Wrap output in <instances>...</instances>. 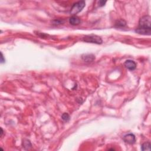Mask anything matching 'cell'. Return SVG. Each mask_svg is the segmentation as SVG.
I'll use <instances>...</instances> for the list:
<instances>
[{"label": "cell", "instance_id": "1", "mask_svg": "<svg viewBox=\"0 0 151 151\" xmlns=\"http://www.w3.org/2000/svg\"><path fill=\"white\" fill-rule=\"evenodd\" d=\"M135 32L140 34L150 35L151 33V18L149 15H145L139 20V26Z\"/></svg>", "mask_w": 151, "mask_h": 151}, {"label": "cell", "instance_id": "2", "mask_svg": "<svg viewBox=\"0 0 151 151\" xmlns=\"http://www.w3.org/2000/svg\"><path fill=\"white\" fill-rule=\"evenodd\" d=\"M82 40L86 43H94V44H101L103 42L101 37L96 35H85L82 38Z\"/></svg>", "mask_w": 151, "mask_h": 151}, {"label": "cell", "instance_id": "3", "mask_svg": "<svg viewBox=\"0 0 151 151\" xmlns=\"http://www.w3.org/2000/svg\"><path fill=\"white\" fill-rule=\"evenodd\" d=\"M86 3L84 1H80L74 3L71 8L70 14L73 15H75L76 14L82 11Z\"/></svg>", "mask_w": 151, "mask_h": 151}, {"label": "cell", "instance_id": "4", "mask_svg": "<svg viewBox=\"0 0 151 151\" xmlns=\"http://www.w3.org/2000/svg\"><path fill=\"white\" fill-rule=\"evenodd\" d=\"M123 140L126 143H128V144H134L136 141L135 136L132 134H127L123 136Z\"/></svg>", "mask_w": 151, "mask_h": 151}, {"label": "cell", "instance_id": "5", "mask_svg": "<svg viewBox=\"0 0 151 151\" xmlns=\"http://www.w3.org/2000/svg\"><path fill=\"white\" fill-rule=\"evenodd\" d=\"M124 66L129 70L133 71L136 69V63L132 60H127L124 63Z\"/></svg>", "mask_w": 151, "mask_h": 151}, {"label": "cell", "instance_id": "6", "mask_svg": "<svg viewBox=\"0 0 151 151\" xmlns=\"http://www.w3.org/2000/svg\"><path fill=\"white\" fill-rule=\"evenodd\" d=\"M70 24L72 26H77L79 24H80L81 20L80 18L76 15H72L69 19Z\"/></svg>", "mask_w": 151, "mask_h": 151}, {"label": "cell", "instance_id": "7", "mask_svg": "<svg viewBox=\"0 0 151 151\" xmlns=\"http://www.w3.org/2000/svg\"><path fill=\"white\" fill-rule=\"evenodd\" d=\"M82 58L84 62H91L95 59V56L92 54H86L82 55Z\"/></svg>", "mask_w": 151, "mask_h": 151}, {"label": "cell", "instance_id": "8", "mask_svg": "<svg viewBox=\"0 0 151 151\" xmlns=\"http://www.w3.org/2000/svg\"><path fill=\"white\" fill-rule=\"evenodd\" d=\"M126 25V22L123 20H119L115 23V27H124Z\"/></svg>", "mask_w": 151, "mask_h": 151}, {"label": "cell", "instance_id": "9", "mask_svg": "<svg viewBox=\"0 0 151 151\" xmlns=\"http://www.w3.org/2000/svg\"><path fill=\"white\" fill-rule=\"evenodd\" d=\"M141 149L142 150H150V143L147 142L143 143L141 146Z\"/></svg>", "mask_w": 151, "mask_h": 151}, {"label": "cell", "instance_id": "10", "mask_svg": "<svg viewBox=\"0 0 151 151\" xmlns=\"http://www.w3.org/2000/svg\"><path fill=\"white\" fill-rule=\"evenodd\" d=\"M62 119L64 121L68 122L70 120V116L67 113H64L62 116Z\"/></svg>", "mask_w": 151, "mask_h": 151}, {"label": "cell", "instance_id": "11", "mask_svg": "<svg viewBox=\"0 0 151 151\" xmlns=\"http://www.w3.org/2000/svg\"><path fill=\"white\" fill-rule=\"evenodd\" d=\"M54 22V24H60L63 23L62 20H55L53 21Z\"/></svg>", "mask_w": 151, "mask_h": 151}, {"label": "cell", "instance_id": "12", "mask_svg": "<svg viewBox=\"0 0 151 151\" xmlns=\"http://www.w3.org/2000/svg\"><path fill=\"white\" fill-rule=\"evenodd\" d=\"M99 6L100 7H103L105 5V4L106 3V1H100L99 2Z\"/></svg>", "mask_w": 151, "mask_h": 151}, {"label": "cell", "instance_id": "13", "mask_svg": "<svg viewBox=\"0 0 151 151\" xmlns=\"http://www.w3.org/2000/svg\"><path fill=\"white\" fill-rule=\"evenodd\" d=\"M5 59L4 58V55H3V53H1V63H4L5 62Z\"/></svg>", "mask_w": 151, "mask_h": 151}, {"label": "cell", "instance_id": "14", "mask_svg": "<svg viewBox=\"0 0 151 151\" xmlns=\"http://www.w3.org/2000/svg\"><path fill=\"white\" fill-rule=\"evenodd\" d=\"M1 136H3V129L1 128Z\"/></svg>", "mask_w": 151, "mask_h": 151}]
</instances>
